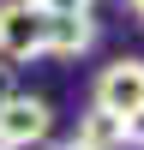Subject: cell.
Segmentation results:
<instances>
[{"mask_svg": "<svg viewBox=\"0 0 144 150\" xmlns=\"http://www.w3.org/2000/svg\"><path fill=\"white\" fill-rule=\"evenodd\" d=\"M90 42H96V18L90 12H78V18H48V60H78Z\"/></svg>", "mask_w": 144, "mask_h": 150, "instance_id": "cell-4", "label": "cell"}, {"mask_svg": "<svg viewBox=\"0 0 144 150\" xmlns=\"http://www.w3.org/2000/svg\"><path fill=\"white\" fill-rule=\"evenodd\" d=\"M48 54V18L24 0L0 6V60H42Z\"/></svg>", "mask_w": 144, "mask_h": 150, "instance_id": "cell-2", "label": "cell"}, {"mask_svg": "<svg viewBox=\"0 0 144 150\" xmlns=\"http://www.w3.org/2000/svg\"><path fill=\"white\" fill-rule=\"evenodd\" d=\"M54 150H78V144H54Z\"/></svg>", "mask_w": 144, "mask_h": 150, "instance_id": "cell-9", "label": "cell"}, {"mask_svg": "<svg viewBox=\"0 0 144 150\" xmlns=\"http://www.w3.org/2000/svg\"><path fill=\"white\" fill-rule=\"evenodd\" d=\"M126 144H132V150H144V114H132V120H126Z\"/></svg>", "mask_w": 144, "mask_h": 150, "instance_id": "cell-7", "label": "cell"}, {"mask_svg": "<svg viewBox=\"0 0 144 150\" xmlns=\"http://www.w3.org/2000/svg\"><path fill=\"white\" fill-rule=\"evenodd\" d=\"M24 6H36L42 18H78V12H90V0H24Z\"/></svg>", "mask_w": 144, "mask_h": 150, "instance_id": "cell-6", "label": "cell"}, {"mask_svg": "<svg viewBox=\"0 0 144 150\" xmlns=\"http://www.w3.org/2000/svg\"><path fill=\"white\" fill-rule=\"evenodd\" d=\"M126 6H132V18H138V24H144V0H126Z\"/></svg>", "mask_w": 144, "mask_h": 150, "instance_id": "cell-8", "label": "cell"}, {"mask_svg": "<svg viewBox=\"0 0 144 150\" xmlns=\"http://www.w3.org/2000/svg\"><path fill=\"white\" fill-rule=\"evenodd\" d=\"M102 114H114L120 126H126L132 114H144V60H114V66H102V78H96V102Z\"/></svg>", "mask_w": 144, "mask_h": 150, "instance_id": "cell-3", "label": "cell"}, {"mask_svg": "<svg viewBox=\"0 0 144 150\" xmlns=\"http://www.w3.org/2000/svg\"><path fill=\"white\" fill-rule=\"evenodd\" d=\"M78 150H114V144H126V126H120L114 114H102V108H90V114L78 120V138H72Z\"/></svg>", "mask_w": 144, "mask_h": 150, "instance_id": "cell-5", "label": "cell"}, {"mask_svg": "<svg viewBox=\"0 0 144 150\" xmlns=\"http://www.w3.org/2000/svg\"><path fill=\"white\" fill-rule=\"evenodd\" d=\"M48 132H54V108L42 96H24V90L0 96V150H36L48 144Z\"/></svg>", "mask_w": 144, "mask_h": 150, "instance_id": "cell-1", "label": "cell"}]
</instances>
